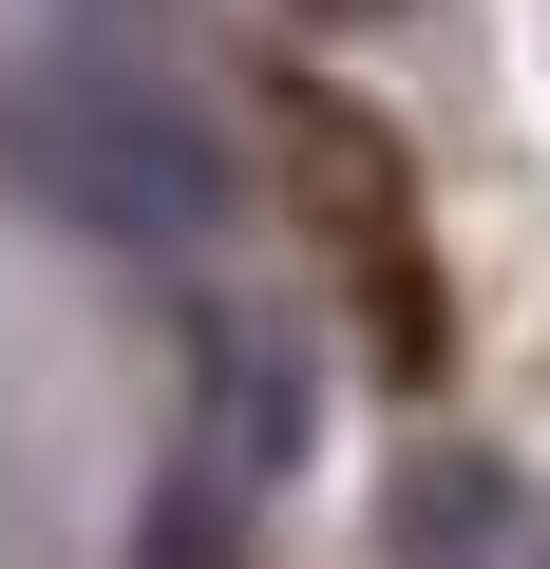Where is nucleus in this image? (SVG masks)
Masks as SVG:
<instances>
[{"label":"nucleus","instance_id":"obj_1","mask_svg":"<svg viewBox=\"0 0 550 569\" xmlns=\"http://www.w3.org/2000/svg\"><path fill=\"white\" fill-rule=\"evenodd\" d=\"M0 171H20L58 228H96V247H152V266H190V247H228V133L171 96V77H133V58H39V77H0Z\"/></svg>","mask_w":550,"mask_h":569},{"label":"nucleus","instance_id":"obj_2","mask_svg":"<svg viewBox=\"0 0 550 569\" xmlns=\"http://www.w3.org/2000/svg\"><path fill=\"white\" fill-rule=\"evenodd\" d=\"M133 569H247V456H171L133 512Z\"/></svg>","mask_w":550,"mask_h":569},{"label":"nucleus","instance_id":"obj_3","mask_svg":"<svg viewBox=\"0 0 550 569\" xmlns=\"http://www.w3.org/2000/svg\"><path fill=\"white\" fill-rule=\"evenodd\" d=\"M399 569H531V512H512V475H418V512H399Z\"/></svg>","mask_w":550,"mask_h":569},{"label":"nucleus","instance_id":"obj_4","mask_svg":"<svg viewBox=\"0 0 550 569\" xmlns=\"http://www.w3.org/2000/svg\"><path fill=\"white\" fill-rule=\"evenodd\" d=\"M304 20H380V0H304Z\"/></svg>","mask_w":550,"mask_h":569}]
</instances>
